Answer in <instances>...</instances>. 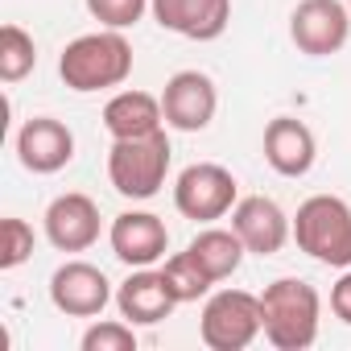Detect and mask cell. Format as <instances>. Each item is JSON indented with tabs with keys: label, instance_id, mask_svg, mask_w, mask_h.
<instances>
[{
	"label": "cell",
	"instance_id": "6da1fadb",
	"mask_svg": "<svg viewBox=\"0 0 351 351\" xmlns=\"http://www.w3.org/2000/svg\"><path fill=\"white\" fill-rule=\"evenodd\" d=\"M318 289L302 277H277L261 293V326L277 351H306L318 339Z\"/></svg>",
	"mask_w": 351,
	"mask_h": 351
},
{
	"label": "cell",
	"instance_id": "7a4b0ae2",
	"mask_svg": "<svg viewBox=\"0 0 351 351\" xmlns=\"http://www.w3.org/2000/svg\"><path fill=\"white\" fill-rule=\"evenodd\" d=\"M58 75L71 91H108L120 87L132 75V46L120 29H99V34H83L75 38L62 58H58Z\"/></svg>",
	"mask_w": 351,
	"mask_h": 351
},
{
	"label": "cell",
	"instance_id": "3957f363",
	"mask_svg": "<svg viewBox=\"0 0 351 351\" xmlns=\"http://www.w3.org/2000/svg\"><path fill=\"white\" fill-rule=\"evenodd\" d=\"M169 136L165 128L149 132V136H128V141H112L108 153V178L116 186V195L145 203L165 186V173H169Z\"/></svg>",
	"mask_w": 351,
	"mask_h": 351
},
{
	"label": "cell",
	"instance_id": "277c9868",
	"mask_svg": "<svg viewBox=\"0 0 351 351\" xmlns=\"http://www.w3.org/2000/svg\"><path fill=\"white\" fill-rule=\"evenodd\" d=\"M293 240L330 269H351V207L339 195H314L293 215Z\"/></svg>",
	"mask_w": 351,
	"mask_h": 351
},
{
	"label": "cell",
	"instance_id": "5b68a950",
	"mask_svg": "<svg viewBox=\"0 0 351 351\" xmlns=\"http://www.w3.org/2000/svg\"><path fill=\"white\" fill-rule=\"evenodd\" d=\"M261 330V298L248 289H219L199 318V335L211 351H244Z\"/></svg>",
	"mask_w": 351,
	"mask_h": 351
},
{
	"label": "cell",
	"instance_id": "8992f818",
	"mask_svg": "<svg viewBox=\"0 0 351 351\" xmlns=\"http://www.w3.org/2000/svg\"><path fill=\"white\" fill-rule=\"evenodd\" d=\"M236 178L232 169L215 165V161H195L178 173L173 182V207H178L186 219L195 223H211V219H223L232 207H236Z\"/></svg>",
	"mask_w": 351,
	"mask_h": 351
},
{
	"label": "cell",
	"instance_id": "52a82bcc",
	"mask_svg": "<svg viewBox=\"0 0 351 351\" xmlns=\"http://www.w3.org/2000/svg\"><path fill=\"white\" fill-rule=\"evenodd\" d=\"M289 38L310 58L339 54L351 38V9L343 0H302L289 17Z\"/></svg>",
	"mask_w": 351,
	"mask_h": 351
},
{
	"label": "cell",
	"instance_id": "ba28073f",
	"mask_svg": "<svg viewBox=\"0 0 351 351\" xmlns=\"http://www.w3.org/2000/svg\"><path fill=\"white\" fill-rule=\"evenodd\" d=\"M215 108H219V91H215L211 75H203V71L169 75V83L161 91L165 124L178 128V132H203L215 120Z\"/></svg>",
	"mask_w": 351,
	"mask_h": 351
},
{
	"label": "cell",
	"instance_id": "9c48e42d",
	"mask_svg": "<svg viewBox=\"0 0 351 351\" xmlns=\"http://www.w3.org/2000/svg\"><path fill=\"white\" fill-rule=\"evenodd\" d=\"M50 302L66 318H99L112 302V281L104 277V269L87 261H66L50 277Z\"/></svg>",
	"mask_w": 351,
	"mask_h": 351
},
{
	"label": "cell",
	"instance_id": "30bf717a",
	"mask_svg": "<svg viewBox=\"0 0 351 351\" xmlns=\"http://www.w3.org/2000/svg\"><path fill=\"white\" fill-rule=\"evenodd\" d=\"M149 9L161 29L191 38V42L223 38V29L232 21V0H149Z\"/></svg>",
	"mask_w": 351,
	"mask_h": 351
},
{
	"label": "cell",
	"instance_id": "8fae6325",
	"mask_svg": "<svg viewBox=\"0 0 351 351\" xmlns=\"http://www.w3.org/2000/svg\"><path fill=\"white\" fill-rule=\"evenodd\" d=\"M17 157L29 173H58L75 157V132L54 116H34L17 132Z\"/></svg>",
	"mask_w": 351,
	"mask_h": 351
},
{
	"label": "cell",
	"instance_id": "7c38bea8",
	"mask_svg": "<svg viewBox=\"0 0 351 351\" xmlns=\"http://www.w3.org/2000/svg\"><path fill=\"white\" fill-rule=\"evenodd\" d=\"M232 228H236V236L244 240V248L256 252V256H273V252H281L285 240L293 236L289 215H285L273 199H265V195H248V199H240V203L232 207Z\"/></svg>",
	"mask_w": 351,
	"mask_h": 351
},
{
	"label": "cell",
	"instance_id": "4fadbf2b",
	"mask_svg": "<svg viewBox=\"0 0 351 351\" xmlns=\"http://www.w3.org/2000/svg\"><path fill=\"white\" fill-rule=\"evenodd\" d=\"M46 240L58 252H87L99 240V207H95V199H87L79 191L58 195L46 207Z\"/></svg>",
	"mask_w": 351,
	"mask_h": 351
},
{
	"label": "cell",
	"instance_id": "5bb4252c",
	"mask_svg": "<svg viewBox=\"0 0 351 351\" xmlns=\"http://www.w3.org/2000/svg\"><path fill=\"white\" fill-rule=\"evenodd\" d=\"M108 240H112V252L128 269H149L169 248V232H165V223L153 211H124V215H116Z\"/></svg>",
	"mask_w": 351,
	"mask_h": 351
},
{
	"label": "cell",
	"instance_id": "9a60e30c",
	"mask_svg": "<svg viewBox=\"0 0 351 351\" xmlns=\"http://www.w3.org/2000/svg\"><path fill=\"white\" fill-rule=\"evenodd\" d=\"M116 306H120V318L136 322V326H157L161 318L173 314L178 298H173L165 273H153V269H136L120 281L116 289Z\"/></svg>",
	"mask_w": 351,
	"mask_h": 351
},
{
	"label": "cell",
	"instance_id": "2e32d148",
	"mask_svg": "<svg viewBox=\"0 0 351 351\" xmlns=\"http://www.w3.org/2000/svg\"><path fill=\"white\" fill-rule=\"evenodd\" d=\"M314 157H318V145H314V132L302 120H293V116L269 120V128H265V161L281 173V178H306Z\"/></svg>",
	"mask_w": 351,
	"mask_h": 351
},
{
	"label": "cell",
	"instance_id": "e0dca14e",
	"mask_svg": "<svg viewBox=\"0 0 351 351\" xmlns=\"http://www.w3.org/2000/svg\"><path fill=\"white\" fill-rule=\"evenodd\" d=\"M161 120H165L161 99H153L149 91H120L104 104V128L112 132V141L149 136L161 128Z\"/></svg>",
	"mask_w": 351,
	"mask_h": 351
},
{
	"label": "cell",
	"instance_id": "ac0fdd59",
	"mask_svg": "<svg viewBox=\"0 0 351 351\" xmlns=\"http://www.w3.org/2000/svg\"><path fill=\"white\" fill-rule=\"evenodd\" d=\"M191 252L199 256V265L215 277V281H223V277H232L236 269H240V261H244V240L236 236V228L228 232V228H207V232H199L195 240H191Z\"/></svg>",
	"mask_w": 351,
	"mask_h": 351
},
{
	"label": "cell",
	"instance_id": "d6986e66",
	"mask_svg": "<svg viewBox=\"0 0 351 351\" xmlns=\"http://www.w3.org/2000/svg\"><path fill=\"white\" fill-rule=\"evenodd\" d=\"M165 281H169V289H173V298H178V306L182 302H199L211 285H215V277L199 265V256L186 248V252H178V256H169L165 261Z\"/></svg>",
	"mask_w": 351,
	"mask_h": 351
},
{
	"label": "cell",
	"instance_id": "ffe728a7",
	"mask_svg": "<svg viewBox=\"0 0 351 351\" xmlns=\"http://www.w3.org/2000/svg\"><path fill=\"white\" fill-rule=\"evenodd\" d=\"M34 66H38L34 38L21 25H5V29H0V79H5V83H21Z\"/></svg>",
	"mask_w": 351,
	"mask_h": 351
},
{
	"label": "cell",
	"instance_id": "44dd1931",
	"mask_svg": "<svg viewBox=\"0 0 351 351\" xmlns=\"http://www.w3.org/2000/svg\"><path fill=\"white\" fill-rule=\"evenodd\" d=\"M34 256V228L25 219H5L0 223V269H17Z\"/></svg>",
	"mask_w": 351,
	"mask_h": 351
},
{
	"label": "cell",
	"instance_id": "7402d4cb",
	"mask_svg": "<svg viewBox=\"0 0 351 351\" xmlns=\"http://www.w3.org/2000/svg\"><path fill=\"white\" fill-rule=\"evenodd\" d=\"M149 0H87V13L108 29H128L145 17Z\"/></svg>",
	"mask_w": 351,
	"mask_h": 351
},
{
	"label": "cell",
	"instance_id": "603a6c76",
	"mask_svg": "<svg viewBox=\"0 0 351 351\" xmlns=\"http://www.w3.org/2000/svg\"><path fill=\"white\" fill-rule=\"evenodd\" d=\"M83 351H136L132 322H95V326H87Z\"/></svg>",
	"mask_w": 351,
	"mask_h": 351
},
{
	"label": "cell",
	"instance_id": "cb8c5ba5",
	"mask_svg": "<svg viewBox=\"0 0 351 351\" xmlns=\"http://www.w3.org/2000/svg\"><path fill=\"white\" fill-rule=\"evenodd\" d=\"M330 310H335L339 322L351 326V273H343V277L335 281V289H330Z\"/></svg>",
	"mask_w": 351,
	"mask_h": 351
},
{
	"label": "cell",
	"instance_id": "d4e9b609",
	"mask_svg": "<svg viewBox=\"0 0 351 351\" xmlns=\"http://www.w3.org/2000/svg\"><path fill=\"white\" fill-rule=\"evenodd\" d=\"M347 9H351V0H347Z\"/></svg>",
	"mask_w": 351,
	"mask_h": 351
}]
</instances>
